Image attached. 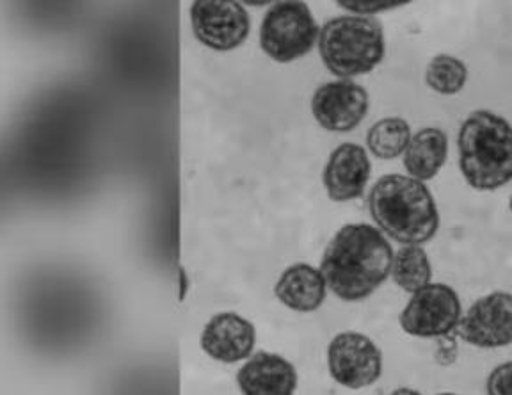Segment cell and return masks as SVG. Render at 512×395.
Returning a JSON list of instances; mask_svg holds the SVG:
<instances>
[{
	"label": "cell",
	"mask_w": 512,
	"mask_h": 395,
	"mask_svg": "<svg viewBox=\"0 0 512 395\" xmlns=\"http://www.w3.org/2000/svg\"><path fill=\"white\" fill-rule=\"evenodd\" d=\"M509 210H511V214H512V196H511V200H509Z\"/></svg>",
	"instance_id": "cb8c5ba5"
},
{
	"label": "cell",
	"mask_w": 512,
	"mask_h": 395,
	"mask_svg": "<svg viewBox=\"0 0 512 395\" xmlns=\"http://www.w3.org/2000/svg\"><path fill=\"white\" fill-rule=\"evenodd\" d=\"M274 296L280 299L281 305L294 312L312 314L324 305L328 296V283L320 269L299 262L281 273L274 285Z\"/></svg>",
	"instance_id": "5bb4252c"
},
{
	"label": "cell",
	"mask_w": 512,
	"mask_h": 395,
	"mask_svg": "<svg viewBox=\"0 0 512 395\" xmlns=\"http://www.w3.org/2000/svg\"><path fill=\"white\" fill-rule=\"evenodd\" d=\"M372 175V162L367 150L356 143L336 146L329 155L322 182L329 200L336 203L358 200L367 189Z\"/></svg>",
	"instance_id": "8fae6325"
},
{
	"label": "cell",
	"mask_w": 512,
	"mask_h": 395,
	"mask_svg": "<svg viewBox=\"0 0 512 395\" xmlns=\"http://www.w3.org/2000/svg\"><path fill=\"white\" fill-rule=\"evenodd\" d=\"M438 395H457V394H452V392H441V394H438Z\"/></svg>",
	"instance_id": "603a6c76"
},
{
	"label": "cell",
	"mask_w": 512,
	"mask_h": 395,
	"mask_svg": "<svg viewBox=\"0 0 512 395\" xmlns=\"http://www.w3.org/2000/svg\"><path fill=\"white\" fill-rule=\"evenodd\" d=\"M319 54L338 79L351 81L374 72L386 54L383 25L376 18L358 15L331 18L320 29Z\"/></svg>",
	"instance_id": "277c9868"
},
{
	"label": "cell",
	"mask_w": 512,
	"mask_h": 395,
	"mask_svg": "<svg viewBox=\"0 0 512 395\" xmlns=\"http://www.w3.org/2000/svg\"><path fill=\"white\" fill-rule=\"evenodd\" d=\"M486 394L512 395V362L500 363L489 372Z\"/></svg>",
	"instance_id": "ffe728a7"
},
{
	"label": "cell",
	"mask_w": 512,
	"mask_h": 395,
	"mask_svg": "<svg viewBox=\"0 0 512 395\" xmlns=\"http://www.w3.org/2000/svg\"><path fill=\"white\" fill-rule=\"evenodd\" d=\"M392 244L377 226L345 225L324 250L320 271L329 291L347 303L370 298L392 276Z\"/></svg>",
	"instance_id": "6da1fadb"
},
{
	"label": "cell",
	"mask_w": 512,
	"mask_h": 395,
	"mask_svg": "<svg viewBox=\"0 0 512 395\" xmlns=\"http://www.w3.org/2000/svg\"><path fill=\"white\" fill-rule=\"evenodd\" d=\"M459 358V337L457 333H450L441 339L436 340V351H434V362L440 367H452Z\"/></svg>",
	"instance_id": "44dd1931"
},
{
	"label": "cell",
	"mask_w": 512,
	"mask_h": 395,
	"mask_svg": "<svg viewBox=\"0 0 512 395\" xmlns=\"http://www.w3.org/2000/svg\"><path fill=\"white\" fill-rule=\"evenodd\" d=\"M368 107L370 97L367 89L347 79L322 84L312 97L313 118L329 132L356 129L365 120Z\"/></svg>",
	"instance_id": "30bf717a"
},
{
	"label": "cell",
	"mask_w": 512,
	"mask_h": 395,
	"mask_svg": "<svg viewBox=\"0 0 512 395\" xmlns=\"http://www.w3.org/2000/svg\"><path fill=\"white\" fill-rule=\"evenodd\" d=\"M457 337L468 346L500 349L512 344V294L495 291L473 301L457 326Z\"/></svg>",
	"instance_id": "ba28073f"
},
{
	"label": "cell",
	"mask_w": 512,
	"mask_h": 395,
	"mask_svg": "<svg viewBox=\"0 0 512 395\" xmlns=\"http://www.w3.org/2000/svg\"><path fill=\"white\" fill-rule=\"evenodd\" d=\"M390 395H422L418 390H415V388H408V387H400L397 388V390H393L392 394Z\"/></svg>",
	"instance_id": "7402d4cb"
},
{
	"label": "cell",
	"mask_w": 512,
	"mask_h": 395,
	"mask_svg": "<svg viewBox=\"0 0 512 395\" xmlns=\"http://www.w3.org/2000/svg\"><path fill=\"white\" fill-rule=\"evenodd\" d=\"M457 157L464 182L491 193L512 182V125L500 114L473 111L457 132Z\"/></svg>",
	"instance_id": "3957f363"
},
{
	"label": "cell",
	"mask_w": 512,
	"mask_h": 395,
	"mask_svg": "<svg viewBox=\"0 0 512 395\" xmlns=\"http://www.w3.org/2000/svg\"><path fill=\"white\" fill-rule=\"evenodd\" d=\"M448 157L447 134L436 127L418 130L404 154V168L411 178L429 182L438 177Z\"/></svg>",
	"instance_id": "9a60e30c"
},
{
	"label": "cell",
	"mask_w": 512,
	"mask_h": 395,
	"mask_svg": "<svg viewBox=\"0 0 512 395\" xmlns=\"http://www.w3.org/2000/svg\"><path fill=\"white\" fill-rule=\"evenodd\" d=\"M408 2H368V0H342L338 2L340 8L351 11L358 17H370V15H376V13H384V11H393V9L402 8L406 6Z\"/></svg>",
	"instance_id": "d6986e66"
},
{
	"label": "cell",
	"mask_w": 512,
	"mask_h": 395,
	"mask_svg": "<svg viewBox=\"0 0 512 395\" xmlns=\"http://www.w3.org/2000/svg\"><path fill=\"white\" fill-rule=\"evenodd\" d=\"M413 139L408 121L399 116L376 121L367 132V146L370 154L377 159L392 161L406 154Z\"/></svg>",
	"instance_id": "e0dca14e"
},
{
	"label": "cell",
	"mask_w": 512,
	"mask_h": 395,
	"mask_svg": "<svg viewBox=\"0 0 512 395\" xmlns=\"http://www.w3.org/2000/svg\"><path fill=\"white\" fill-rule=\"evenodd\" d=\"M468 82V68L461 59L448 54H438L425 70V84L438 95L452 97L463 91Z\"/></svg>",
	"instance_id": "ac0fdd59"
},
{
	"label": "cell",
	"mask_w": 512,
	"mask_h": 395,
	"mask_svg": "<svg viewBox=\"0 0 512 395\" xmlns=\"http://www.w3.org/2000/svg\"><path fill=\"white\" fill-rule=\"evenodd\" d=\"M297 381L296 367L287 358L267 351L251 356L237 372L242 395H294Z\"/></svg>",
	"instance_id": "4fadbf2b"
},
{
	"label": "cell",
	"mask_w": 512,
	"mask_h": 395,
	"mask_svg": "<svg viewBox=\"0 0 512 395\" xmlns=\"http://www.w3.org/2000/svg\"><path fill=\"white\" fill-rule=\"evenodd\" d=\"M191 25L194 36L212 50L228 52L248 40L249 15L239 2L198 0L192 2Z\"/></svg>",
	"instance_id": "9c48e42d"
},
{
	"label": "cell",
	"mask_w": 512,
	"mask_h": 395,
	"mask_svg": "<svg viewBox=\"0 0 512 395\" xmlns=\"http://www.w3.org/2000/svg\"><path fill=\"white\" fill-rule=\"evenodd\" d=\"M463 315L459 294L450 285L432 282L411 294L408 305L400 312L399 323L411 337L438 340L456 333Z\"/></svg>",
	"instance_id": "8992f818"
},
{
	"label": "cell",
	"mask_w": 512,
	"mask_h": 395,
	"mask_svg": "<svg viewBox=\"0 0 512 395\" xmlns=\"http://www.w3.org/2000/svg\"><path fill=\"white\" fill-rule=\"evenodd\" d=\"M319 25L304 2H276L265 13L260 45L276 63H292L312 52L319 43Z\"/></svg>",
	"instance_id": "5b68a950"
},
{
	"label": "cell",
	"mask_w": 512,
	"mask_h": 395,
	"mask_svg": "<svg viewBox=\"0 0 512 395\" xmlns=\"http://www.w3.org/2000/svg\"><path fill=\"white\" fill-rule=\"evenodd\" d=\"M392 280L402 291L415 294L432 283V266L424 246H400L395 251Z\"/></svg>",
	"instance_id": "2e32d148"
},
{
	"label": "cell",
	"mask_w": 512,
	"mask_h": 395,
	"mask_svg": "<svg viewBox=\"0 0 512 395\" xmlns=\"http://www.w3.org/2000/svg\"><path fill=\"white\" fill-rule=\"evenodd\" d=\"M328 371L349 390L372 387L383 374V353L360 331H342L329 342Z\"/></svg>",
	"instance_id": "52a82bcc"
},
{
	"label": "cell",
	"mask_w": 512,
	"mask_h": 395,
	"mask_svg": "<svg viewBox=\"0 0 512 395\" xmlns=\"http://www.w3.org/2000/svg\"><path fill=\"white\" fill-rule=\"evenodd\" d=\"M368 210L377 228L402 246H424L440 230V210L431 189L409 175L379 178L368 194Z\"/></svg>",
	"instance_id": "7a4b0ae2"
},
{
	"label": "cell",
	"mask_w": 512,
	"mask_h": 395,
	"mask_svg": "<svg viewBox=\"0 0 512 395\" xmlns=\"http://www.w3.org/2000/svg\"><path fill=\"white\" fill-rule=\"evenodd\" d=\"M255 344V326L235 312L214 315L201 333V349L216 362L237 363L251 358Z\"/></svg>",
	"instance_id": "7c38bea8"
}]
</instances>
